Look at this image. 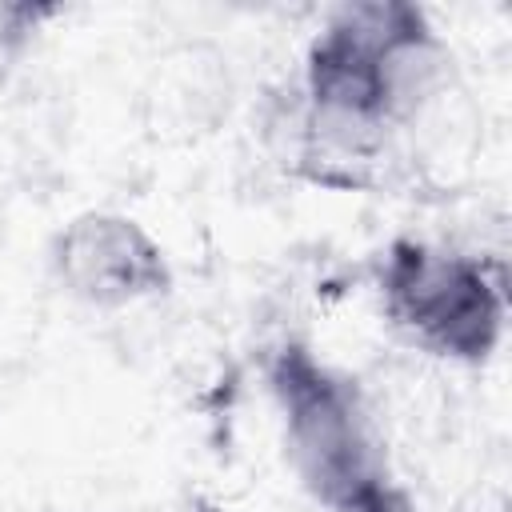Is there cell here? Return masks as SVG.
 I'll return each instance as SVG.
<instances>
[{"instance_id": "1", "label": "cell", "mask_w": 512, "mask_h": 512, "mask_svg": "<svg viewBox=\"0 0 512 512\" xmlns=\"http://www.w3.org/2000/svg\"><path fill=\"white\" fill-rule=\"evenodd\" d=\"M264 376L288 464L324 512H416L392 472L376 412L348 372L304 340H284L268 352Z\"/></svg>"}, {"instance_id": "2", "label": "cell", "mask_w": 512, "mask_h": 512, "mask_svg": "<svg viewBox=\"0 0 512 512\" xmlns=\"http://www.w3.org/2000/svg\"><path fill=\"white\" fill-rule=\"evenodd\" d=\"M376 296L388 324L416 348L484 364L508 324V276L496 260L396 236L376 260Z\"/></svg>"}, {"instance_id": "3", "label": "cell", "mask_w": 512, "mask_h": 512, "mask_svg": "<svg viewBox=\"0 0 512 512\" xmlns=\"http://www.w3.org/2000/svg\"><path fill=\"white\" fill-rule=\"evenodd\" d=\"M52 272L72 300L108 312L160 300L176 280L164 244L136 216L108 208L80 212L56 232Z\"/></svg>"}]
</instances>
